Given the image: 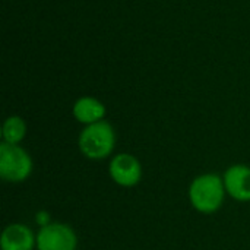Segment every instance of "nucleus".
<instances>
[{"label":"nucleus","instance_id":"nucleus-8","mask_svg":"<svg viewBox=\"0 0 250 250\" xmlns=\"http://www.w3.org/2000/svg\"><path fill=\"white\" fill-rule=\"evenodd\" d=\"M105 114V107L95 98L85 97L76 101L73 107V116L78 122L88 125L101 122Z\"/></svg>","mask_w":250,"mask_h":250},{"label":"nucleus","instance_id":"nucleus-4","mask_svg":"<svg viewBox=\"0 0 250 250\" xmlns=\"http://www.w3.org/2000/svg\"><path fill=\"white\" fill-rule=\"evenodd\" d=\"M78 237L73 229L62 223H50L37 234L38 250H76Z\"/></svg>","mask_w":250,"mask_h":250},{"label":"nucleus","instance_id":"nucleus-3","mask_svg":"<svg viewBox=\"0 0 250 250\" xmlns=\"http://www.w3.org/2000/svg\"><path fill=\"white\" fill-rule=\"evenodd\" d=\"M32 160L19 145L3 142L0 145V177L4 182L21 183L29 177Z\"/></svg>","mask_w":250,"mask_h":250},{"label":"nucleus","instance_id":"nucleus-9","mask_svg":"<svg viewBox=\"0 0 250 250\" xmlns=\"http://www.w3.org/2000/svg\"><path fill=\"white\" fill-rule=\"evenodd\" d=\"M25 132H26L25 122L18 116H12L3 123L1 135L6 144L18 145L25 138Z\"/></svg>","mask_w":250,"mask_h":250},{"label":"nucleus","instance_id":"nucleus-1","mask_svg":"<svg viewBox=\"0 0 250 250\" xmlns=\"http://www.w3.org/2000/svg\"><path fill=\"white\" fill-rule=\"evenodd\" d=\"M226 186L218 174H202L196 177L189 188V199L193 208L204 214L218 211L224 202Z\"/></svg>","mask_w":250,"mask_h":250},{"label":"nucleus","instance_id":"nucleus-10","mask_svg":"<svg viewBox=\"0 0 250 250\" xmlns=\"http://www.w3.org/2000/svg\"><path fill=\"white\" fill-rule=\"evenodd\" d=\"M37 223H38L41 227L50 224V223H48V214H47V212H40V214L37 215Z\"/></svg>","mask_w":250,"mask_h":250},{"label":"nucleus","instance_id":"nucleus-5","mask_svg":"<svg viewBox=\"0 0 250 250\" xmlns=\"http://www.w3.org/2000/svg\"><path fill=\"white\" fill-rule=\"evenodd\" d=\"M110 176L119 186L132 188L141 182L142 166L138 158L130 154H117L110 161Z\"/></svg>","mask_w":250,"mask_h":250},{"label":"nucleus","instance_id":"nucleus-7","mask_svg":"<svg viewBox=\"0 0 250 250\" xmlns=\"http://www.w3.org/2000/svg\"><path fill=\"white\" fill-rule=\"evenodd\" d=\"M0 246L1 250H32L37 246V237L28 226L10 224L1 233Z\"/></svg>","mask_w":250,"mask_h":250},{"label":"nucleus","instance_id":"nucleus-6","mask_svg":"<svg viewBox=\"0 0 250 250\" xmlns=\"http://www.w3.org/2000/svg\"><path fill=\"white\" fill-rule=\"evenodd\" d=\"M226 192L236 201H250V167L243 164H236L227 168L224 173Z\"/></svg>","mask_w":250,"mask_h":250},{"label":"nucleus","instance_id":"nucleus-2","mask_svg":"<svg viewBox=\"0 0 250 250\" xmlns=\"http://www.w3.org/2000/svg\"><path fill=\"white\" fill-rule=\"evenodd\" d=\"M116 144V135L110 123L101 120L88 125L79 135V149L89 160L107 158Z\"/></svg>","mask_w":250,"mask_h":250}]
</instances>
